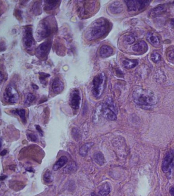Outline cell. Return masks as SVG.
<instances>
[{
  "label": "cell",
  "instance_id": "obj_25",
  "mask_svg": "<svg viewBox=\"0 0 174 196\" xmlns=\"http://www.w3.org/2000/svg\"><path fill=\"white\" fill-rule=\"evenodd\" d=\"M13 113L18 115L20 118H21L22 122L24 123L26 122V111L24 109H16L14 111H13Z\"/></svg>",
  "mask_w": 174,
  "mask_h": 196
},
{
  "label": "cell",
  "instance_id": "obj_9",
  "mask_svg": "<svg viewBox=\"0 0 174 196\" xmlns=\"http://www.w3.org/2000/svg\"><path fill=\"white\" fill-rule=\"evenodd\" d=\"M19 98V95L16 89L10 85L5 88L4 92V101L9 104H14L17 102Z\"/></svg>",
  "mask_w": 174,
  "mask_h": 196
},
{
  "label": "cell",
  "instance_id": "obj_26",
  "mask_svg": "<svg viewBox=\"0 0 174 196\" xmlns=\"http://www.w3.org/2000/svg\"><path fill=\"white\" fill-rule=\"evenodd\" d=\"M44 180L46 183H49L53 181V177L51 172L49 170H47L44 175Z\"/></svg>",
  "mask_w": 174,
  "mask_h": 196
},
{
  "label": "cell",
  "instance_id": "obj_30",
  "mask_svg": "<svg viewBox=\"0 0 174 196\" xmlns=\"http://www.w3.org/2000/svg\"><path fill=\"white\" fill-rule=\"evenodd\" d=\"M50 76V75L48 74H46V73H44V72H41L39 74V79L41 81L42 84H45V83H46V78H48Z\"/></svg>",
  "mask_w": 174,
  "mask_h": 196
},
{
  "label": "cell",
  "instance_id": "obj_33",
  "mask_svg": "<svg viewBox=\"0 0 174 196\" xmlns=\"http://www.w3.org/2000/svg\"><path fill=\"white\" fill-rule=\"evenodd\" d=\"M27 137L29 140H30L31 141H37V137L35 134L33 133H29L27 134Z\"/></svg>",
  "mask_w": 174,
  "mask_h": 196
},
{
  "label": "cell",
  "instance_id": "obj_21",
  "mask_svg": "<svg viewBox=\"0 0 174 196\" xmlns=\"http://www.w3.org/2000/svg\"><path fill=\"white\" fill-rule=\"evenodd\" d=\"M44 2V10L50 11L55 9L60 1H45Z\"/></svg>",
  "mask_w": 174,
  "mask_h": 196
},
{
  "label": "cell",
  "instance_id": "obj_2",
  "mask_svg": "<svg viewBox=\"0 0 174 196\" xmlns=\"http://www.w3.org/2000/svg\"><path fill=\"white\" fill-rule=\"evenodd\" d=\"M132 97L135 104L139 106H153L158 102V98L154 92L142 88L136 89L133 92Z\"/></svg>",
  "mask_w": 174,
  "mask_h": 196
},
{
  "label": "cell",
  "instance_id": "obj_31",
  "mask_svg": "<svg viewBox=\"0 0 174 196\" xmlns=\"http://www.w3.org/2000/svg\"><path fill=\"white\" fill-rule=\"evenodd\" d=\"M151 59L153 61V62H155V63L159 61L160 59H161L160 55L158 53H154L153 54H152V55L151 56Z\"/></svg>",
  "mask_w": 174,
  "mask_h": 196
},
{
  "label": "cell",
  "instance_id": "obj_8",
  "mask_svg": "<svg viewBox=\"0 0 174 196\" xmlns=\"http://www.w3.org/2000/svg\"><path fill=\"white\" fill-rule=\"evenodd\" d=\"M52 44V40L48 39L40 44L36 50V55L41 59L46 58L50 52Z\"/></svg>",
  "mask_w": 174,
  "mask_h": 196
},
{
  "label": "cell",
  "instance_id": "obj_27",
  "mask_svg": "<svg viewBox=\"0 0 174 196\" xmlns=\"http://www.w3.org/2000/svg\"><path fill=\"white\" fill-rule=\"evenodd\" d=\"M35 96L33 94L29 93L26 95V100H25V103L27 104H30L35 100Z\"/></svg>",
  "mask_w": 174,
  "mask_h": 196
},
{
  "label": "cell",
  "instance_id": "obj_11",
  "mask_svg": "<svg viewBox=\"0 0 174 196\" xmlns=\"http://www.w3.org/2000/svg\"><path fill=\"white\" fill-rule=\"evenodd\" d=\"M125 2L126 3L128 11H129L141 10L146 8L150 3L149 1L144 0H129Z\"/></svg>",
  "mask_w": 174,
  "mask_h": 196
},
{
  "label": "cell",
  "instance_id": "obj_36",
  "mask_svg": "<svg viewBox=\"0 0 174 196\" xmlns=\"http://www.w3.org/2000/svg\"><path fill=\"white\" fill-rule=\"evenodd\" d=\"M7 150H4L2 151V152H1V156L5 155L6 153H7Z\"/></svg>",
  "mask_w": 174,
  "mask_h": 196
},
{
  "label": "cell",
  "instance_id": "obj_28",
  "mask_svg": "<svg viewBox=\"0 0 174 196\" xmlns=\"http://www.w3.org/2000/svg\"><path fill=\"white\" fill-rule=\"evenodd\" d=\"M124 41L125 43L127 44H132L135 41V38L132 35H127L125 36Z\"/></svg>",
  "mask_w": 174,
  "mask_h": 196
},
{
  "label": "cell",
  "instance_id": "obj_12",
  "mask_svg": "<svg viewBox=\"0 0 174 196\" xmlns=\"http://www.w3.org/2000/svg\"><path fill=\"white\" fill-rule=\"evenodd\" d=\"M69 102V104L74 109H78L81 102V96L78 89H74L71 92Z\"/></svg>",
  "mask_w": 174,
  "mask_h": 196
},
{
  "label": "cell",
  "instance_id": "obj_6",
  "mask_svg": "<svg viewBox=\"0 0 174 196\" xmlns=\"http://www.w3.org/2000/svg\"><path fill=\"white\" fill-rule=\"evenodd\" d=\"M23 43L25 49L32 51L35 46V42L33 36L32 27L30 26L25 27L23 29Z\"/></svg>",
  "mask_w": 174,
  "mask_h": 196
},
{
  "label": "cell",
  "instance_id": "obj_15",
  "mask_svg": "<svg viewBox=\"0 0 174 196\" xmlns=\"http://www.w3.org/2000/svg\"><path fill=\"white\" fill-rule=\"evenodd\" d=\"M109 9L111 13L114 14H118L121 13L123 10V6L119 1L113 2L110 4Z\"/></svg>",
  "mask_w": 174,
  "mask_h": 196
},
{
  "label": "cell",
  "instance_id": "obj_34",
  "mask_svg": "<svg viewBox=\"0 0 174 196\" xmlns=\"http://www.w3.org/2000/svg\"><path fill=\"white\" fill-rule=\"evenodd\" d=\"M35 128L36 130L38 131L39 134H41V135L43 136L44 135V132H43V131L42 130L41 127L39 125H35Z\"/></svg>",
  "mask_w": 174,
  "mask_h": 196
},
{
  "label": "cell",
  "instance_id": "obj_37",
  "mask_svg": "<svg viewBox=\"0 0 174 196\" xmlns=\"http://www.w3.org/2000/svg\"><path fill=\"white\" fill-rule=\"evenodd\" d=\"M32 85L33 88L34 89H35V90H36V89H38L39 88V87H38V85H36V84H32Z\"/></svg>",
  "mask_w": 174,
  "mask_h": 196
},
{
  "label": "cell",
  "instance_id": "obj_17",
  "mask_svg": "<svg viewBox=\"0 0 174 196\" xmlns=\"http://www.w3.org/2000/svg\"><path fill=\"white\" fill-rule=\"evenodd\" d=\"M68 162V157L66 156H62L59 158L57 162L53 166V170L54 171H57L64 166V165H66V163Z\"/></svg>",
  "mask_w": 174,
  "mask_h": 196
},
{
  "label": "cell",
  "instance_id": "obj_20",
  "mask_svg": "<svg viewBox=\"0 0 174 196\" xmlns=\"http://www.w3.org/2000/svg\"><path fill=\"white\" fill-rule=\"evenodd\" d=\"M147 49V44L144 41H140L134 45L132 47V50L134 52H139L146 51Z\"/></svg>",
  "mask_w": 174,
  "mask_h": 196
},
{
  "label": "cell",
  "instance_id": "obj_13",
  "mask_svg": "<svg viewBox=\"0 0 174 196\" xmlns=\"http://www.w3.org/2000/svg\"><path fill=\"white\" fill-rule=\"evenodd\" d=\"M64 87V84L59 79L56 78L53 80L52 84V89L54 93L57 94L60 93L63 90Z\"/></svg>",
  "mask_w": 174,
  "mask_h": 196
},
{
  "label": "cell",
  "instance_id": "obj_32",
  "mask_svg": "<svg viewBox=\"0 0 174 196\" xmlns=\"http://www.w3.org/2000/svg\"><path fill=\"white\" fill-rule=\"evenodd\" d=\"M167 58L169 61L174 63V49L170 50L167 53Z\"/></svg>",
  "mask_w": 174,
  "mask_h": 196
},
{
  "label": "cell",
  "instance_id": "obj_1",
  "mask_svg": "<svg viewBox=\"0 0 174 196\" xmlns=\"http://www.w3.org/2000/svg\"><path fill=\"white\" fill-rule=\"evenodd\" d=\"M110 24L104 18H100L93 22L86 31L85 37L87 41H96L105 36L108 31Z\"/></svg>",
  "mask_w": 174,
  "mask_h": 196
},
{
  "label": "cell",
  "instance_id": "obj_16",
  "mask_svg": "<svg viewBox=\"0 0 174 196\" xmlns=\"http://www.w3.org/2000/svg\"><path fill=\"white\" fill-rule=\"evenodd\" d=\"M114 50L110 46L103 45L100 49V55L103 58H107L112 55Z\"/></svg>",
  "mask_w": 174,
  "mask_h": 196
},
{
  "label": "cell",
  "instance_id": "obj_39",
  "mask_svg": "<svg viewBox=\"0 0 174 196\" xmlns=\"http://www.w3.org/2000/svg\"><path fill=\"white\" fill-rule=\"evenodd\" d=\"M91 196H101L99 195L96 194V193H92L91 194Z\"/></svg>",
  "mask_w": 174,
  "mask_h": 196
},
{
  "label": "cell",
  "instance_id": "obj_10",
  "mask_svg": "<svg viewBox=\"0 0 174 196\" xmlns=\"http://www.w3.org/2000/svg\"><path fill=\"white\" fill-rule=\"evenodd\" d=\"M174 168V150H170L165 154L162 163V170L167 173Z\"/></svg>",
  "mask_w": 174,
  "mask_h": 196
},
{
  "label": "cell",
  "instance_id": "obj_3",
  "mask_svg": "<svg viewBox=\"0 0 174 196\" xmlns=\"http://www.w3.org/2000/svg\"><path fill=\"white\" fill-rule=\"evenodd\" d=\"M56 29V23L53 17L48 16L39 23L36 31V37L38 41L46 38L53 33Z\"/></svg>",
  "mask_w": 174,
  "mask_h": 196
},
{
  "label": "cell",
  "instance_id": "obj_40",
  "mask_svg": "<svg viewBox=\"0 0 174 196\" xmlns=\"http://www.w3.org/2000/svg\"><path fill=\"white\" fill-rule=\"evenodd\" d=\"M6 178V176H1V180H4Z\"/></svg>",
  "mask_w": 174,
  "mask_h": 196
},
{
  "label": "cell",
  "instance_id": "obj_19",
  "mask_svg": "<svg viewBox=\"0 0 174 196\" xmlns=\"http://www.w3.org/2000/svg\"><path fill=\"white\" fill-rule=\"evenodd\" d=\"M147 39L151 44L157 47L160 45V41L158 37L152 33L149 32L147 35Z\"/></svg>",
  "mask_w": 174,
  "mask_h": 196
},
{
  "label": "cell",
  "instance_id": "obj_22",
  "mask_svg": "<svg viewBox=\"0 0 174 196\" xmlns=\"http://www.w3.org/2000/svg\"><path fill=\"white\" fill-rule=\"evenodd\" d=\"M93 145H94V143L92 142L87 143L82 145V146L80 147V150H79V153L80 155L82 156H86L87 153L88 152V151L91 149Z\"/></svg>",
  "mask_w": 174,
  "mask_h": 196
},
{
  "label": "cell",
  "instance_id": "obj_29",
  "mask_svg": "<svg viewBox=\"0 0 174 196\" xmlns=\"http://www.w3.org/2000/svg\"><path fill=\"white\" fill-rule=\"evenodd\" d=\"M38 2H36L32 7V11L36 15H38L41 13V6Z\"/></svg>",
  "mask_w": 174,
  "mask_h": 196
},
{
  "label": "cell",
  "instance_id": "obj_23",
  "mask_svg": "<svg viewBox=\"0 0 174 196\" xmlns=\"http://www.w3.org/2000/svg\"><path fill=\"white\" fill-rule=\"evenodd\" d=\"M94 158L95 162L100 166H102L105 163V158L101 152H96L94 154Z\"/></svg>",
  "mask_w": 174,
  "mask_h": 196
},
{
  "label": "cell",
  "instance_id": "obj_5",
  "mask_svg": "<svg viewBox=\"0 0 174 196\" xmlns=\"http://www.w3.org/2000/svg\"><path fill=\"white\" fill-rule=\"evenodd\" d=\"M101 111L103 116L109 120L115 121L117 119V107L111 99H107L102 107Z\"/></svg>",
  "mask_w": 174,
  "mask_h": 196
},
{
  "label": "cell",
  "instance_id": "obj_4",
  "mask_svg": "<svg viewBox=\"0 0 174 196\" xmlns=\"http://www.w3.org/2000/svg\"><path fill=\"white\" fill-rule=\"evenodd\" d=\"M106 78L104 73L101 72L94 77L92 80L91 92L96 98H99L105 90Z\"/></svg>",
  "mask_w": 174,
  "mask_h": 196
},
{
  "label": "cell",
  "instance_id": "obj_35",
  "mask_svg": "<svg viewBox=\"0 0 174 196\" xmlns=\"http://www.w3.org/2000/svg\"><path fill=\"white\" fill-rule=\"evenodd\" d=\"M170 193L172 196H174V187H171L170 189Z\"/></svg>",
  "mask_w": 174,
  "mask_h": 196
},
{
  "label": "cell",
  "instance_id": "obj_38",
  "mask_svg": "<svg viewBox=\"0 0 174 196\" xmlns=\"http://www.w3.org/2000/svg\"><path fill=\"white\" fill-rule=\"evenodd\" d=\"M171 25L173 28L174 29V18H173L171 21Z\"/></svg>",
  "mask_w": 174,
  "mask_h": 196
},
{
  "label": "cell",
  "instance_id": "obj_18",
  "mask_svg": "<svg viewBox=\"0 0 174 196\" xmlns=\"http://www.w3.org/2000/svg\"><path fill=\"white\" fill-rule=\"evenodd\" d=\"M111 187L109 184L105 183L98 188V194L101 196H107L110 193Z\"/></svg>",
  "mask_w": 174,
  "mask_h": 196
},
{
  "label": "cell",
  "instance_id": "obj_14",
  "mask_svg": "<svg viewBox=\"0 0 174 196\" xmlns=\"http://www.w3.org/2000/svg\"><path fill=\"white\" fill-rule=\"evenodd\" d=\"M167 8V5H165L164 4L158 6L157 7H155L154 9L150 11L149 16L152 18H155L162 13H164L166 10Z\"/></svg>",
  "mask_w": 174,
  "mask_h": 196
},
{
  "label": "cell",
  "instance_id": "obj_24",
  "mask_svg": "<svg viewBox=\"0 0 174 196\" xmlns=\"http://www.w3.org/2000/svg\"><path fill=\"white\" fill-rule=\"evenodd\" d=\"M123 64L126 69H133L138 64V61L136 60L124 59L123 61Z\"/></svg>",
  "mask_w": 174,
  "mask_h": 196
},
{
  "label": "cell",
  "instance_id": "obj_7",
  "mask_svg": "<svg viewBox=\"0 0 174 196\" xmlns=\"http://www.w3.org/2000/svg\"><path fill=\"white\" fill-rule=\"evenodd\" d=\"M78 8V12L80 16L84 18L90 16L94 11L96 7V1H80Z\"/></svg>",
  "mask_w": 174,
  "mask_h": 196
}]
</instances>
